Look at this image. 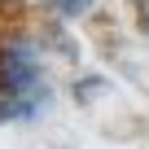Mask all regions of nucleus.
Masks as SVG:
<instances>
[{"mask_svg": "<svg viewBox=\"0 0 149 149\" xmlns=\"http://www.w3.org/2000/svg\"><path fill=\"white\" fill-rule=\"evenodd\" d=\"M132 5H136V13H140V22L149 26V0H132Z\"/></svg>", "mask_w": 149, "mask_h": 149, "instance_id": "3", "label": "nucleus"}, {"mask_svg": "<svg viewBox=\"0 0 149 149\" xmlns=\"http://www.w3.org/2000/svg\"><path fill=\"white\" fill-rule=\"evenodd\" d=\"M44 61L35 40L26 35H5L0 40V97H5L18 118H35V110L44 105Z\"/></svg>", "mask_w": 149, "mask_h": 149, "instance_id": "1", "label": "nucleus"}, {"mask_svg": "<svg viewBox=\"0 0 149 149\" xmlns=\"http://www.w3.org/2000/svg\"><path fill=\"white\" fill-rule=\"evenodd\" d=\"M92 5H97V0H48V9H53L57 18H84Z\"/></svg>", "mask_w": 149, "mask_h": 149, "instance_id": "2", "label": "nucleus"}]
</instances>
